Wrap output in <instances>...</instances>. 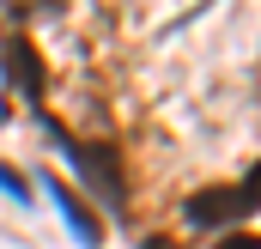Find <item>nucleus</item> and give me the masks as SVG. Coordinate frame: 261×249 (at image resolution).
Returning <instances> with one entry per match:
<instances>
[{"label": "nucleus", "mask_w": 261, "mask_h": 249, "mask_svg": "<svg viewBox=\"0 0 261 249\" xmlns=\"http://www.w3.org/2000/svg\"><path fill=\"white\" fill-rule=\"evenodd\" d=\"M255 207H249V194L243 188H200L195 201H189V225H237V219H249Z\"/></svg>", "instance_id": "f03ea898"}, {"label": "nucleus", "mask_w": 261, "mask_h": 249, "mask_svg": "<svg viewBox=\"0 0 261 249\" xmlns=\"http://www.w3.org/2000/svg\"><path fill=\"white\" fill-rule=\"evenodd\" d=\"M49 134H55V146L67 152V164L79 170V183L91 188L110 213H128V177H122V158H116V146H73L61 128L49 122Z\"/></svg>", "instance_id": "f257e3e1"}, {"label": "nucleus", "mask_w": 261, "mask_h": 249, "mask_svg": "<svg viewBox=\"0 0 261 249\" xmlns=\"http://www.w3.org/2000/svg\"><path fill=\"white\" fill-rule=\"evenodd\" d=\"M140 249H176V243H170V237H146Z\"/></svg>", "instance_id": "6e6552de"}, {"label": "nucleus", "mask_w": 261, "mask_h": 249, "mask_svg": "<svg viewBox=\"0 0 261 249\" xmlns=\"http://www.w3.org/2000/svg\"><path fill=\"white\" fill-rule=\"evenodd\" d=\"M43 194H49V201L61 207V219L73 225V237H79L85 249H91V243H103V225H97V213H91V207H85V201H79V194H73L67 183H55V177H43Z\"/></svg>", "instance_id": "7ed1b4c3"}, {"label": "nucleus", "mask_w": 261, "mask_h": 249, "mask_svg": "<svg viewBox=\"0 0 261 249\" xmlns=\"http://www.w3.org/2000/svg\"><path fill=\"white\" fill-rule=\"evenodd\" d=\"M255 243H261V237H255Z\"/></svg>", "instance_id": "1a4fd4ad"}, {"label": "nucleus", "mask_w": 261, "mask_h": 249, "mask_svg": "<svg viewBox=\"0 0 261 249\" xmlns=\"http://www.w3.org/2000/svg\"><path fill=\"white\" fill-rule=\"evenodd\" d=\"M0 61H6V79H12V91H18V97H31V104L43 97V61L31 55V43H6V49H0Z\"/></svg>", "instance_id": "20e7f679"}, {"label": "nucleus", "mask_w": 261, "mask_h": 249, "mask_svg": "<svg viewBox=\"0 0 261 249\" xmlns=\"http://www.w3.org/2000/svg\"><path fill=\"white\" fill-rule=\"evenodd\" d=\"M237 188L249 194V207H261V158H255V164H249V177H243V183H237Z\"/></svg>", "instance_id": "423d86ee"}, {"label": "nucleus", "mask_w": 261, "mask_h": 249, "mask_svg": "<svg viewBox=\"0 0 261 249\" xmlns=\"http://www.w3.org/2000/svg\"><path fill=\"white\" fill-rule=\"evenodd\" d=\"M0 188H6L12 201H31V183H24V177H18L12 164H0Z\"/></svg>", "instance_id": "39448f33"}, {"label": "nucleus", "mask_w": 261, "mask_h": 249, "mask_svg": "<svg viewBox=\"0 0 261 249\" xmlns=\"http://www.w3.org/2000/svg\"><path fill=\"white\" fill-rule=\"evenodd\" d=\"M219 249H261V243L249 237V231H225V237H219Z\"/></svg>", "instance_id": "0eeeda50"}]
</instances>
